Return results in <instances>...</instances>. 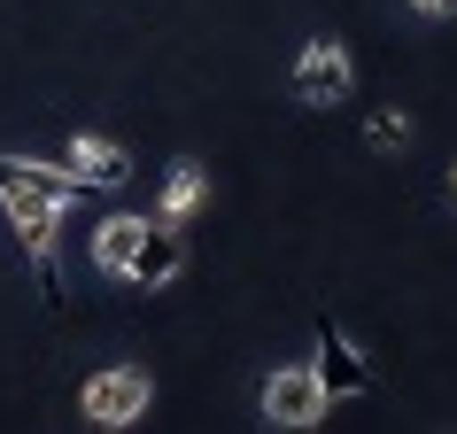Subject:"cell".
<instances>
[{"label":"cell","mask_w":457,"mask_h":434,"mask_svg":"<svg viewBox=\"0 0 457 434\" xmlns=\"http://www.w3.org/2000/svg\"><path fill=\"white\" fill-rule=\"evenodd\" d=\"M0 210H8V225H16V241H24L31 271H39V288H62V271H54V241H62V202H47V194L31 187V179H16V163L0 155Z\"/></svg>","instance_id":"obj_1"},{"label":"cell","mask_w":457,"mask_h":434,"mask_svg":"<svg viewBox=\"0 0 457 434\" xmlns=\"http://www.w3.org/2000/svg\"><path fill=\"white\" fill-rule=\"evenodd\" d=\"M8 163H16V179H31V187L47 194V202H62V210L86 194V179H78L71 163H39V155H8Z\"/></svg>","instance_id":"obj_10"},{"label":"cell","mask_w":457,"mask_h":434,"mask_svg":"<svg viewBox=\"0 0 457 434\" xmlns=\"http://www.w3.org/2000/svg\"><path fill=\"white\" fill-rule=\"evenodd\" d=\"M147 404H155V380H147L140 364H101L94 380L78 388V411H86V427H101V434L140 427Z\"/></svg>","instance_id":"obj_2"},{"label":"cell","mask_w":457,"mask_h":434,"mask_svg":"<svg viewBox=\"0 0 457 434\" xmlns=\"http://www.w3.org/2000/svg\"><path fill=\"white\" fill-rule=\"evenodd\" d=\"M411 8H419V16H434V24H442V16H457V0H411Z\"/></svg>","instance_id":"obj_12"},{"label":"cell","mask_w":457,"mask_h":434,"mask_svg":"<svg viewBox=\"0 0 457 434\" xmlns=\"http://www.w3.org/2000/svg\"><path fill=\"white\" fill-rule=\"evenodd\" d=\"M450 194H457V171H450Z\"/></svg>","instance_id":"obj_13"},{"label":"cell","mask_w":457,"mask_h":434,"mask_svg":"<svg viewBox=\"0 0 457 434\" xmlns=\"http://www.w3.org/2000/svg\"><path fill=\"white\" fill-rule=\"evenodd\" d=\"M179 271H187V241H179V225H170V217H147L140 248L124 256V280H132V288H147V295H155V288H170Z\"/></svg>","instance_id":"obj_6"},{"label":"cell","mask_w":457,"mask_h":434,"mask_svg":"<svg viewBox=\"0 0 457 434\" xmlns=\"http://www.w3.org/2000/svg\"><path fill=\"white\" fill-rule=\"evenodd\" d=\"M140 233H147V217H109V225L94 233V264L109 271V280H124V256L140 248Z\"/></svg>","instance_id":"obj_9"},{"label":"cell","mask_w":457,"mask_h":434,"mask_svg":"<svg viewBox=\"0 0 457 434\" xmlns=\"http://www.w3.org/2000/svg\"><path fill=\"white\" fill-rule=\"evenodd\" d=\"M403 140H411V117H403V109H372V124H364V147H372V155H395Z\"/></svg>","instance_id":"obj_11"},{"label":"cell","mask_w":457,"mask_h":434,"mask_svg":"<svg viewBox=\"0 0 457 434\" xmlns=\"http://www.w3.org/2000/svg\"><path fill=\"white\" fill-rule=\"evenodd\" d=\"M311 341H318V380H326V396H334V404H349V396H372V364L357 357V341L341 334L334 318H318Z\"/></svg>","instance_id":"obj_5"},{"label":"cell","mask_w":457,"mask_h":434,"mask_svg":"<svg viewBox=\"0 0 457 434\" xmlns=\"http://www.w3.org/2000/svg\"><path fill=\"white\" fill-rule=\"evenodd\" d=\"M62 163H71L78 179H86V187H101V194H109V187H124V179H132V155H124L117 140H101V132H78V140H71V155H62Z\"/></svg>","instance_id":"obj_7"},{"label":"cell","mask_w":457,"mask_h":434,"mask_svg":"<svg viewBox=\"0 0 457 434\" xmlns=\"http://www.w3.org/2000/svg\"><path fill=\"white\" fill-rule=\"evenodd\" d=\"M287 86H295V101H303V109H341V101H349V86H357L349 47H341V39H311V47L295 54Z\"/></svg>","instance_id":"obj_4"},{"label":"cell","mask_w":457,"mask_h":434,"mask_svg":"<svg viewBox=\"0 0 457 434\" xmlns=\"http://www.w3.org/2000/svg\"><path fill=\"white\" fill-rule=\"evenodd\" d=\"M256 404H264L271 427H295V434H303V427H318V419L334 411V396H326V380H318V364H279Z\"/></svg>","instance_id":"obj_3"},{"label":"cell","mask_w":457,"mask_h":434,"mask_svg":"<svg viewBox=\"0 0 457 434\" xmlns=\"http://www.w3.org/2000/svg\"><path fill=\"white\" fill-rule=\"evenodd\" d=\"M202 194H210V171L194 163V155H179V163H170V179H163V210H155V217L187 225V217L202 210Z\"/></svg>","instance_id":"obj_8"}]
</instances>
